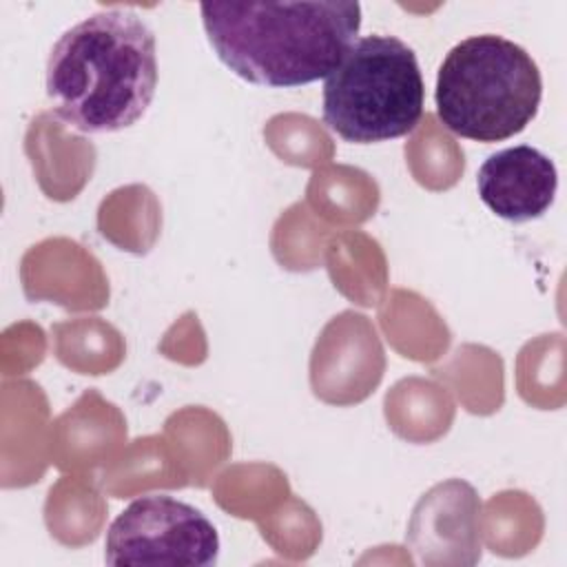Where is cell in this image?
Masks as SVG:
<instances>
[{"instance_id":"obj_2","label":"cell","mask_w":567,"mask_h":567,"mask_svg":"<svg viewBox=\"0 0 567 567\" xmlns=\"http://www.w3.org/2000/svg\"><path fill=\"white\" fill-rule=\"evenodd\" d=\"M199 13L217 58L270 89L326 80L361 29V4L343 0L202 2Z\"/></svg>"},{"instance_id":"obj_4","label":"cell","mask_w":567,"mask_h":567,"mask_svg":"<svg viewBox=\"0 0 567 567\" xmlns=\"http://www.w3.org/2000/svg\"><path fill=\"white\" fill-rule=\"evenodd\" d=\"M425 86L416 53L394 35H363L323 82V122L346 142L403 137L423 115Z\"/></svg>"},{"instance_id":"obj_6","label":"cell","mask_w":567,"mask_h":567,"mask_svg":"<svg viewBox=\"0 0 567 567\" xmlns=\"http://www.w3.org/2000/svg\"><path fill=\"white\" fill-rule=\"evenodd\" d=\"M481 202L501 219L523 224L549 210L558 188L554 162L529 144L492 153L476 173Z\"/></svg>"},{"instance_id":"obj_1","label":"cell","mask_w":567,"mask_h":567,"mask_svg":"<svg viewBox=\"0 0 567 567\" xmlns=\"http://www.w3.org/2000/svg\"><path fill=\"white\" fill-rule=\"evenodd\" d=\"M157 89L151 27L128 9L91 13L66 29L47 60L51 113L82 133L133 126Z\"/></svg>"},{"instance_id":"obj_3","label":"cell","mask_w":567,"mask_h":567,"mask_svg":"<svg viewBox=\"0 0 567 567\" xmlns=\"http://www.w3.org/2000/svg\"><path fill=\"white\" fill-rule=\"evenodd\" d=\"M543 78L516 42L481 33L454 44L436 75V115L447 131L476 142L518 135L538 113Z\"/></svg>"},{"instance_id":"obj_5","label":"cell","mask_w":567,"mask_h":567,"mask_svg":"<svg viewBox=\"0 0 567 567\" xmlns=\"http://www.w3.org/2000/svg\"><path fill=\"white\" fill-rule=\"evenodd\" d=\"M217 556L215 525L197 507L166 494L135 498L111 523L104 540V560L113 567H210Z\"/></svg>"}]
</instances>
